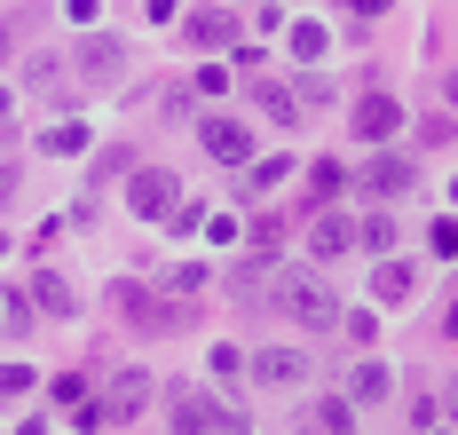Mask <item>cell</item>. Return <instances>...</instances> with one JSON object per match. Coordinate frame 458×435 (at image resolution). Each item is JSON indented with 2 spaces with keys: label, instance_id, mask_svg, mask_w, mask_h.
Returning a JSON list of instances; mask_svg holds the SVG:
<instances>
[{
  "label": "cell",
  "instance_id": "obj_15",
  "mask_svg": "<svg viewBox=\"0 0 458 435\" xmlns=\"http://www.w3.org/2000/svg\"><path fill=\"white\" fill-rule=\"evenodd\" d=\"M348 396H356V404H379V396H387V364H356V372H348Z\"/></svg>",
  "mask_w": 458,
  "mask_h": 435
},
{
  "label": "cell",
  "instance_id": "obj_11",
  "mask_svg": "<svg viewBox=\"0 0 458 435\" xmlns=\"http://www.w3.org/2000/svg\"><path fill=\"white\" fill-rule=\"evenodd\" d=\"M364 191H379V198L411 191V158H395V150H379V158L364 166Z\"/></svg>",
  "mask_w": 458,
  "mask_h": 435
},
{
  "label": "cell",
  "instance_id": "obj_7",
  "mask_svg": "<svg viewBox=\"0 0 458 435\" xmlns=\"http://www.w3.org/2000/svg\"><path fill=\"white\" fill-rule=\"evenodd\" d=\"M253 380L261 388H301L309 380V356H301V348H261V356H253Z\"/></svg>",
  "mask_w": 458,
  "mask_h": 435
},
{
  "label": "cell",
  "instance_id": "obj_10",
  "mask_svg": "<svg viewBox=\"0 0 458 435\" xmlns=\"http://www.w3.org/2000/svg\"><path fill=\"white\" fill-rule=\"evenodd\" d=\"M32 309H40V317H80V293L64 286L55 269H40V277H32Z\"/></svg>",
  "mask_w": 458,
  "mask_h": 435
},
{
  "label": "cell",
  "instance_id": "obj_12",
  "mask_svg": "<svg viewBox=\"0 0 458 435\" xmlns=\"http://www.w3.org/2000/svg\"><path fill=\"white\" fill-rule=\"evenodd\" d=\"M127 317H135V333H174L182 325V309L174 301H150V293H127Z\"/></svg>",
  "mask_w": 458,
  "mask_h": 435
},
{
  "label": "cell",
  "instance_id": "obj_17",
  "mask_svg": "<svg viewBox=\"0 0 458 435\" xmlns=\"http://www.w3.org/2000/svg\"><path fill=\"white\" fill-rule=\"evenodd\" d=\"M261 111H269L276 127H293V119H301V103H293V88H276V80L261 88Z\"/></svg>",
  "mask_w": 458,
  "mask_h": 435
},
{
  "label": "cell",
  "instance_id": "obj_16",
  "mask_svg": "<svg viewBox=\"0 0 458 435\" xmlns=\"http://www.w3.org/2000/svg\"><path fill=\"white\" fill-rule=\"evenodd\" d=\"M284 40H293V55H301V64H317V55L332 48V32H324V24H293Z\"/></svg>",
  "mask_w": 458,
  "mask_h": 435
},
{
  "label": "cell",
  "instance_id": "obj_21",
  "mask_svg": "<svg viewBox=\"0 0 458 435\" xmlns=\"http://www.w3.org/2000/svg\"><path fill=\"white\" fill-rule=\"evenodd\" d=\"M348 8H356V16H379V8H387V0H348Z\"/></svg>",
  "mask_w": 458,
  "mask_h": 435
},
{
  "label": "cell",
  "instance_id": "obj_5",
  "mask_svg": "<svg viewBox=\"0 0 458 435\" xmlns=\"http://www.w3.org/2000/svg\"><path fill=\"white\" fill-rule=\"evenodd\" d=\"M198 143H206V158H222V166H245V158H253V135H245L237 119H206Z\"/></svg>",
  "mask_w": 458,
  "mask_h": 435
},
{
  "label": "cell",
  "instance_id": "obj_4",
  "mask_svg": "<svg viewBox=\"0 0 458 435\" xmlns=\"http://www.w3.org/2000/svg\"><path fill=\"white\" fill-rule=\"evenodd\" d=\"M127 206H135L142 222H166V214H174V175H166V166H142L135 183H127Z\"/></svg>",
  "mask_w": 458,
  "mask_h": 435
},
{
  "label": "cell",
  "instance_id": "obj_1",
  "mask_svg": "<svg viewBox=\"0 0 458 435\" xmlns=\"http://www.w3.org/2000/svg\"><path fill=\"white\" fill-rule=\"evenodd\" d=\"M276 309H284L293 325H309V333L340 325V293L324 286L317 269H276Z\"/></svg>",
  "mask_w": 458,
  "mask_h": 435
},
{
  "label": "cell",
  "instance_id": "obj_20",
  "mask_svg": "<svg viewBox=\"0 0 458 435\" xmlns=\"http://www.w3.org/2000/svg\"><path fill=\"white\" fill-rule=\"evenodd\" d=\"M356 238H364L371 253H387V245H395V222H387V214H371V222H356Z\"/></svg>",
  "mask_w": 458,
  "mask_h": 435
},
{
  "label": "cell",
  "instance_id": "obj_6",
  "mask_svg": "<svg viewBox=\"0 0 458 435\" xmlns=\"http://www.w3.org/2000/svg\"><path fill=\"white\" fill-rule=\"evenodd\" d=\"M182 32H190V48H229V40H237V16H229V8H190L182 16Z\"/></svg>",
  "mask_w": 458,
  "mask_h": 435
},
{
  "label": "cell",
  "instance_id": "obj_19",
  "mask_svg": "<svg viewBox=\"0 0 458 435\" xmlns=\"http://www.w3.org/2000/svg\"><path fill=\"white\" fill-rule=\"evenodd\" d=\"M40 150H55V158H72V150H88V127H47Z\"/></svg>",
  "mask_w": 458,
  "mask_h": 435
},
{
  "label": "cell",
  "instance_id": "obj_22",
  "mask_svg": "<svg viewBox=\"0 0 458 435\" xmlns=\"http://www.w3.org/2000/svg\"><path fill=\"white\" fill-rule=\"evenodd\" d=\"M0 64H8V24H0Z\"/></svg>",
  "mask_w": 458,
  "mask_h": 435
},
{
  "label": "cell",
  "instance_id": "obj_3",
  "mask_svg": "<svg viewBox=\"0 0 458 435\" xmlns=\"http://www.w3.org/2000/svg\"><path fill=\"white\" fill-rule=\"evenodd\" d=\"M72 64H80V80H88V88H111V80L127 72V40L95 32V40H80V55H72Z\"/></svg>",
  "mask_w": 458,
  "mask_h": 435
},
{
  "label": "cell",
  "instance_id": "obj_2",
  "mask_svg": "<svg viewBox=\"0 0 458 435\" xmlns=\"http://www.w3.org/2000/svg\"><path fill=\"white\" fill-rule=\"evenodd\" d=\"M142 412H150V372L127 364V372L111 380V396H103V428H127V420H142Z\"/></svg>",
  "mask_w": 458,
  "mask_h": 435
},
{
  "label": "cell",
  "instance_id": "obj_18",
  "mask_svg": "<svg viewBox=\"0 0 458 435\" xmlns=\"http://www.w3.org/2000/svg\"><path fill=\"white\" fill-rule=\"evenodd\" d=\"M284 175H293V158H284V150H276V158H261V166H245V183H253V191H276Z\"/></svg>",
  "mask_w": 458,
  "mask_h": 435
},
{
  "label": "cell",
  "instance_id": "obj_9",
  "mask_svg": "<svg viewBox=\"0 0 458 435\" xmlns=\"http://www.w3.org/2000/svg\"><path fill=\"white\" fill-rule=\"evenodd\" d=\"M395 127H403V103H395V96H364V111H356V135H364V143H387Z\"/></svg>",
  "mask_w": 458,
  "mask_h": 435
},
{
  "label": "cell",
  "instance_id": "obj_14",
  "mask_svg": "<svg viewBox=\"0 0 458 435\" xmlns=\"http://www.w3.org/2000/svg\"><path fill=\"white\" fill-rule=\"evenodd\" d=\"M309 245L332 261V253H348V245H356V222H348V214H317V222H309Z\"/></svg>",
  "mask_w": 458,
  "mask_h": 435
},
{
  "label": "cell",
  "instance_id": "obj_8",
  "mask_svg": "<svg viewBox=\"0 0 458 435\" xmlns=\"http://www.w3.org/2000/svg\"><path fill=\"white\" fill-rule=\"evenodd\" d=\"M411 293H419V269H411V261H379V277H371V301H379V309H403Z\"/></svg>",
  "mask_w": 458,
  "mask_h": 435
},
{
  "label": "cell",
  "instance_id": "obj_13",
  "mask_svg": "<svg viewBox=\"0 0 458 435\" xmlns=\"http://www.w3.org/2000/svg\"><path fill=\"white\" fill-rule=\"evenodd\" d=\"M32 325H40V309H32V293H24V286H0V333H8V340H24Z\"/></svg>",
  "mask_w": 458,
  "mask_h": 435
}]
</instances>
